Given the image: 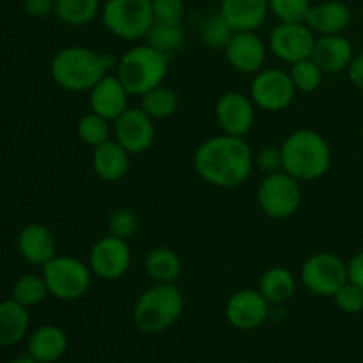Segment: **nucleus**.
Listing matches in <instances>:
<instances>
[{
  "label": "nucleus",
  "instance_id": "obj_1",
  "mask_svg": "<svg viewBox=\"0 0 363 363\" xmlns=\"http://www.w3.org/2000/svg\"><path fill=\"white\" fill-rule=\"evenodd\" d=\"M254 167V151L243 137L216 135L194 152L195 172L216 188L240 186L250 177Z\"/></svg>",
  "mask_w": 363,
  "mask_h": 363
},
{
  "label": "nucleus",
  "instance_id": "obj_2",
  "mask_svg": "<svg viewBox=\"0 0 363 363\" xmlns=\"http://www.w3.org/2000/svg\"><path fill=\"white\" fill-rule=\"evenodd\" d=\"M284 170L298 181H318L332 167V147L314 130H296L280 145Z\"/></svg>",
  "mask_w": 363,
  "mask_h": 363
},
{
  "label": "nucleus",
  "instance_id": "obj_3",
  "mask_svg": "<svg viewBox=\"0 0 363 363\" xmlns=\"http://www.w3.org/2000/svg\"><path fill=\"white\" fill-rule=\"evenodd\" d=\"M184 296L176 284H152L133 305V323L145 335H156L183 315Z\"/></svg>",
  "mask_w": 363,
  "mask_h": 363
},
{
  "label": "nucleus",
  "instance_id": "obj_4",
  "mask_svg": "<svg viewBox=\"0 0 363 363\" xmlns=\"http://www.w3.org/2000/svg\"><path fill=\"white\" fill-rule=\"evenodd\" d=\"M50 74L59 87L71 92H89L105 74L101 53L87 46H66L53 55Z\"/></svg>",
  "mask_w": 363,
  "mask_h": 363
},
{
  "label": "nucleus",
  "instance_id": "obj_5",
  "mask_svg": "<svg viewBox=\"0 0 363 363\" xmlns=\"http://www.w3.org/2000/svg\"><path fill=\"white\" fill-rule=\"evenodd\" d=\"M170 57L158 52L147 43L124 52L117 62L116 74L130 96H144L165 82L169 74Z\"/></svg>",
  "mask_w": 363,
  "mask_h": 363
},
{
  "label": "nucleus",
  "instance_id": "obj_6",
  "mask_svg": "<svg viewBox=\"0 0 363 363\" xmlns=\"http://www.w3.org/2000/svg\"><path fill=\"white\" fill-rule=\"evenodd\" d=\"M41 275L48 287L50 296L60 301L80 300L91 289L92 272L89 262L71 255H55L45 266Z\"/></svg>",
  "mask_w": 363,
  "mask_h": 363
},
{
  "label": "nucleus",
  "instance_id": "obj_7",
  "mask_svg": "<svg viewBox=\"0 0 363 363\" xmlns=\"http://www.w3.org/2000/svg\"><path fill=\"white\" fill-rule=\"evenodd\" d=\"M106 30L124 41L145 39L155 23L152 0H106L101 9Z\"/></svg>",
  "mask_w": 363,
  "mask_h": 363
},
{
  "label": "nucleus",
  "instance_id": "obj_8",
  "mask_svg": "<svg viewBox=\"0 0 363 363\" xmlns=\"http://www.w3.org/2000/svg\"><path fill=\"white\" fill-rule=\"evenodd\" d=\"M261 211L273 220H286L296 215L301 206L300 181L286 170L262 177L257 188Z\"/></svg>",
  "mask_w": 363,
  "mask_h": 363
},
{
  "label": "nucleus",
  "instance_id": "obj_9",
  "mask_svg": "<svg viewBox=\"0 0 363 363\" xmlns=\"http://www.w3.org/2000/svg\"><path fill=\"white\" fill-rule=\"evenodd\" d=\"M305 289L321 298H333L347 282V262L332 252H318L305 259L300 269Z\"/></svg>",
  "mask_w": 363,
  "mask_h": 363
},
{
  "label": "nucleus",
  "instance_id": "obj_10",
  "mask_svg": "<svg viewBox=\"0 0 363 363\" xmlns=\"http://www.w3.org/2000/svg\"><path fill=\"white\" fill-rule=\"evenodd\" d=\"M250 98L255 106L264 112H282L293 105L296 89L287 71L264 67L254 74L250 84Z\"/></svg>",
  "mask_w": 363,
  "mask_h": 363
},
{
  "label": "nucleus",
  "instance_id": "obj_11",
  "mask_svg": "<svg viewBox=\"0 0 363 363\" xmlns=\"http://www.w3.org/2000/svg\"><path fill=\"white\" fill-rule=\"evenodd\" d=\"M133 262L130 243L126 240L106 234L92 245L89 252V268L101 280H119L126 275Z\"/></svg>",
  "mask_w": 363,
  "mask_h": 363
},
{
  "label": "nucleus",
  "instance_id": "obj_12",
  "mask_svg": "<svg viewBox=\"0 0 363 363\" xmlns=\"http://www.w3.org/2000/svg\"><path fill=\"white\" fill-rule=\"evenodd\" d=\"M315 35L307 23H280L272 30L268 50L286 64L311 59Z\"/></svg>",
  "mask_w": 363,
  "mask_h": 363
},
{
  "label": "nucleus",
  "instance_id": "obj_13",
  "mask_svg": "<svg viewBox=\"0 0 363 363\" xmlns=\"http://www.w3.org/2000/svg\"><path fill=\"white\" fill-rule=\"evenodd\" d=\"M255 103L250 94L229 91L218 98L215 105V117L222 133L243 137L250 133L255 123Z\"/></svg>",
  "mask_w": 363,
  "mask_h": 363
},
{
  "label": "nucleus",
  "instance_id": "obj_14",
  "mask_svg": "<svg viewBox=\"0 0 363 363\" xmlns=\"http://www.w3.org/2000/svg\"><path fill=\"white\" fill-rule=\"evenodd\" d=\"M113 138L131 156L144 155L155 144V121L140 106H135V108L130 106L119 119L113 121Z\"/></svg>",
  "mask_w": 363,
  "mask_h": 363
},
{
  "label": "nucleus",
  "instance_id": "obj_15",
  "mask_svg": "<svg viewBox=\"0 0 363 363\" xmlns=\"http://www.w3.org/2000/svg\"><path fill=\"white\" fill-rule=\"evenodd\" d=\"M269 307L259 289H240L227 300L225 318L233 328L250 332L268 321Z\"/></svg>",
  "mask_w": 363,
  "mask_h": 363
},
{
  "label": "nucleus",
  "instance_id": "obj_16",
  "mask_svg": "<svg viewBox=\"0 0 363 363\" xmlns=\"http://www.w3.org/2000/svg\"><path fill=\"white\" fill-rule=\"evenodd\" d=\"M223 52L227 62L238 73L255 74L264 69L268 46L257 32H234Z\"/></svg>",
  "mask_w": 363,
  "mask_h": 363
},
{
  "label": "nucleus",
  "instance_id": "obj_17",
  "mask_svg": "<svg viewBox=\"0 0 363 363\" xmlns=\"http://www.w3.org/2000/svg\"><path fill=\"white\" fill-rule=\"evenodd\" d=\"M130 92L123 85V82L117 78L116 73H108L89 91V106L91 112L105 117L106 121L113 123L119 119L130 105Z\"/></svg>",
  "mask_w": 363,
  "mask_h": 363
},
{
  "label": "nucleus",
  "instance_id": "obj_18",
  "mask_svg": "<svg viewBox=\"0 0 363 363\" xmlns=\"http://www.w3.org/2000/svg\"><path fill=\"white\" fill-rule=\"evenodd\" d=\"M18 252L32 266H45L57 255V241L52 229L43 223H27L18 234Z\"/></svg>",
  "mask_w": 363,
  "mask_h": 363
},
{
  "label": "nucleus",
  "instance_id": "obj_19",
  "mask_svg": "<svg viewBox=\"0 0 363 363\" xmlns=\"http://www.w3.org/2000/svg\"><path fill=\"white\" fill-rule=\"evenodd\" d=\"M354 57L353 45L342 34L319 35L315 38L311 59L318 64L325 74H337L347 71Z\"/></svg>",
  "mask_w": 363,
  "mask_h": 363
},
{
  "label": "nucleus",
  "instance_id": "obj_20",
  "mask_svg": "<svg viewBox=\"0 0 363 363\" xmlns=\"http://www.w3.org/2000/svg\"><path fill=\"white\" fill-rule=\"evenodd\" d=\"M69 339L60 326L43 325L30 333L27 354L39 363H55L66 354Z\"/></svg>",
  "mask_w": 363,
  "mask_h": 363
},
{
  "label": "nucleus",
  "instance_id": "obj_21",
  "mask_svg": "<svg viewBox=\"0 0 363 363\" xmlns=\"http://www.w3.org/2000/svg\"><path fill=\"white\" fill-rule=\"evenodd\" d=\"M268 0H222L220 13L234 32H257L266 21Z\"/></svg>",
  "mask_w": 363,
  "mask_h": 363
},
{
  "label": "nucleus",
  "instance_id": "obj_22",
  "mask_svg": "<svg viewBox=\"0 0 363 363\" xmlns=\"http://www.w3.org/2000/svg\"><path fill=\"white\" fill-rule=\"evenodd\" d=\"M130 152L116 138H110L105 144L92 149V169L101 181L116 183L130 170Z\"/></svg>",
  "mask_w": 363,
  "mask_h": 363
},
{
  "label": "nucleus",
  "instance_id": "obj_23",
  "mask_svg": "<svg viewBox=\"0 0 363 363\" xmlns=\"http://www.w3.org/2000/svg\"><path fill=\"white\" fill-rule=\"evenodd\" d=\"M305 23L319 35L342 34L351 23V9L340 0H326L311 7Z\"/></svg>",
  "mask_w": 363,
  "mask_h": 363
},
{
  "label": "nucleus",
  "instance_id": "obj_24",
  "mask_svg": "<svg viewBox=\"0 0 363 363\" xmlns=\"http://www.w3.org/2000/svg\"><path fill=\"white\" fill-rule=\"evenodd\" d=\"M30 326L28 308L14 301L13 298L0 301V346L11 347L25 339Z\"/></svg>",
  "mask_w": 363,
  "mask_h": 363
},
{
  "label": "nucleus",
  "instance_id": "obj_25",
  "mask_svg": "<svg viewBox=\"0 0 363 363\" xmlns=\"http://www.w3.org/2000/svg\"><path fill=\"white\" fill-rule=\"evenodd\" d=\"M144 269L152 284H176L183 275V261L169 247H156L144 259Z\"/></svg>",
  "mask_w": 363,
  "mask_h": 363
},
{
  "label": "nucleus",
  "instance_id": "obj_26",
  "mask_svg": "<svg viewBox=\"0 0 363 363\" xmlns=\"http://www.w3.org/2000/svg\"><path fill=\"white\" fill-rule=\"evenodd\" d=\"M257 289L269 305H284L296 294V277L284 266H273L262 273Z\"/></svg>",
  "mask_w": 363,
  "mask_h": 363
},
{
  "label": "nucleus",
  "instance_id": "obj_27",
  "mask_svg": "<svg viewBox=\"0 0 363 363\" xmlns=\"http://www.w3.org/2000/svg\"><path fill=\"white\" fill-rule=\"evenodd\" d=\"M140 108L151 117L152 121H163L172 117L179 108V98L176 91L167 85H158L140 96Z\"/></svg>",
  "mask_w": 363,
  "mask_h": 363
},
{
  "label": "nucleus",
  "instance_id": "obj_28",
  "mask_svg": "<svg viewBox=\"0 0 363 363\" xmlns=\"http://www.w3.org/2000/svg\"><path fill=\"white\" fill-rule=\"evenodd\" d=\"M99 0H57L55 16L67 27H84L99 14Z\"/></svg>",
  "mask_w": 363,
  "mask_h": 363
},
{
  "label": "nucleus",
  "instance_id": "obj_29",
  "mask_svg": "<svg viewBox=\"0 0 363 363\" xmlns=\"http://www.w3.org/2000/svg\"><path fill=\"white\" fill-rule=\"evenodd\" d=\"M184 28L181 23H160L155 21L145 35V43L165 55L179 52L184 45Z\"/></svg>",
  "mask_w": 363,
  "mask_h": 363
},
{
  "label": "nucleus",
  "instance_id": "obj_30",
  "mask_svg": "<svg viewBox=\"0 0 363 363\" xmlns=\"http://www.w3.org/2000/svg\"><path fill=\"white\" fill-rule=\"evenodd\" d=\"M46 296H50V293L45 279H43V275H34V273L21 275L14 282L13 291H11V298L27 308L41 305L46 300Z\"/></svg>",
  "mask_w": 363,
  "mask_h": 363
},
{
  "label": "nucleus",
  "instance_id": "obj_31",
  "mask_svg": "<svg viewBox=\"0 0 363 363\" xmlns=\"http://www.w3.org/2000/svg\"><path fill=\"white\" fill-rule=\"evenodd\" d=\"M77 135L89 147H98L112 138V123L94 112L82 116L77 123Z\"/></svg>",
  "mask_w": 363,
  "mask_h": 363
},
{
  "label": "nucleus",
  "instance_id": "obj_32",
  "mask_svg": "<svg viewBox=\"0 0 363 363\" xmlns=\"http://www.w3.org/2000/svg\"><path fill=\"white\" fill-rule=\"evenodd\" d=\"M287 73H289L296 92H303V94H311V92L318 91L323 84V78H325L323 69L312 59L291 64Z\"/></svg>",
  "mask_w": 363,
  "mask_h": 363
},
{
  "label": "nucleus",
  "instance_id": "obj_33",
  "mask_svg": "<svg viewBox=\"0 0 363 363\" xmlns=\"http://www.w3.org/2000/svg\"><path fill=\"white\" fill-rule=\"evenodd\" d=\"M234 35V28L230 27L229 21L222 16V13H215L202 21L201 38L208 48L213 50H225L229 45L230 38Z\"/></svg>",
  "mask_w": 363,
  "mask_h": 363
},
{
  "label": "nucleus",
  "instance_id": "obj_34",
  "mask_svg": "<svg viewBox=\"0 0 363 363\" xmlns=\"http://www.w3.org/2000/svg\"><path fill=\"white\" fill-rule=\"evenodd\" d=\"M269 11L280 23H305L311 11V0H268Z\"/></svg>",
  "mask_w": 363,
  "mask_h": 363
},
{
  "label": "nucleus",
  "instance_id": "obj_35",
  "mask_svg": "<svg viewBox=\"0 0 363 363\" xmlns=\"http://www.w3.org/2000/svg\"><path fill=\"white\" fill-rule=\"evenodd\" d=\"M106 227H108V234L128 241L138 230V216L133 209L117 208L116 211L110 213Z\"/></svg>",
  "mask_w": 363,
  "mask_h": 363
},
{
  "label": "nucleus",
  "instance_id": "obj_36",
  "mask_svg": "<svg viewBox=\"0 0 363 363\" xmlns=\"http://www.w3.org/2000/svg\"><path fill=\"white\" fill-rule=\"evenodd\" d=\"M333 301H335L337 308L344 314L357 315L363 312V289L357 284L350 282L347 280L342 287L335 293L333 296Z\"/></svg>",
  "mask_w": 363,
  "mask_h": 363
},
{
  "label": "nucleus",
  "instance_id": "obj_37",
  "mask_svg": "<svg viewBox=\"0 0 363 363\" xmlns=\"http://www.w3.org/2000/svg\"><path fill=\"white\" fill-rule=\"evenodd\" d=\"M152 13L160 23H183L184 4L183 0H152Z\"/></svg>",
  "mask_w": 363,
  "mask_h": 363
},
{
  "label": "nucleus",
  "instance_id": "obj_38",
  "mask_svg": "<svg viewBox=\"0 0 363 363\" xmlns=\"http://www.w3.org/2000/svg\"><path fill=\"white\" fill-rule=\"evenodd\" d=\"M254 165L257 167L264 176L280 172V170H284L282 149L275 147V145H268V147L259 149L254 155Z\"/></svg>",
  "mask_w": 363,
  "mask_h": 363
},
{
  "label": "nucleus",
  "instance_id": "obj_39",
  "mask_svg": "<svg viewBox=\"0 0 363 363\" xmlns=\"http://www.w3.org/2000/svg\"><path fill=\"white\" fill-rule=\"evenodd\" d=\"M57 0H23V11L32 18H46L55 11Z\"/></svg>",
  "mask_w": 363,
  "mask_h": 363
},
{
  "label": "nucleus",
  "instance_id": "obj_40",
  "mask_svg": "<svg viewBox=\"0 0 363 363\" xmlns=\"http://www.w3.org/2000/svg\"><path fill=\"white\" fill-rule=\"evenodd\" d=\"M347 280L363 289V250L354 254L347 262Z\"/></svg>",
  "mask_w": 363,
  "mask_h": 363
},
{
  "label": "nucleus",
  "instance_id": "obj_41",
  "mask_svg": "<svg viewBox=\"0 0 363 363\" xmlns=\"http://www.w3.org/2000/svg\"><path fill=\"white\" fill-rule=\"evenodd\" d=\"M346 73L351 84H353L357 89H360V91H363V52L354 53L353 60H351Z\"/></svg>",
  "mask_w": 363,
  "mask_h": 363
},
{
  "label": "nucleus",
  "instance_id": "obj_42",
  "mask_svg": "<svg viewBox=\"0 0 363 363\" xmlns=\"http://www.w3.org/2000/svg\"><path fill=\"white\" fill-rule=\"evenodd\" d=\"M9 363H39V362H35L34 358H30V357H28V354H25V357L16 358V360H13V362H9Z\"/></svg>",
  "mask_w": 363,
  "mask_h": 363
}]
</instances>
